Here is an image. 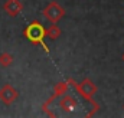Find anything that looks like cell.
<instances>
[{"mask_svg":"<svg viewBox=\"0 0 124 118\" xmlns=\"http://www.w3.org/2000/svg\"><path fill=\"white\" fill-rule=\"evenodd\" d=\"M121 59H123V62H124V52H123V55H121Z\"/></svg>","mask_w":124,"mask_h":118,"instance_id":"cell-10","label":"cell"},{"mask_svg":"<svg viewBox=\"0 0 124 118\" xmlns=\"http://www.w3.org/2000/svg\"><path fill=\"white\" fill-rule=\"evenodd\" d=\"M13 55L9 53V52H3L0 53V66L1 68H9L12 63H13Z\"/></svg>","mask_w":124,"mask_h":118,"instance_id":"cell-8","label":"cell"},{"mask_svg":"<svg viewBox=\"0 0 124 118\" xmlns=\"http://www.w3.org/2000/svg\"><path fill=\"white\" fill-rule=\"evenodd\" d=\"M62 35V30L61 28L56 25V23H52L48 29H45V36L48 37V39H51V40H56V39H59Z\"/></svg>","mask_w":124,"mask_h":118,"instance_id":"cell-7","label":"cell"},{"mask_svg":"<svg viewBox=\"0 0 124 118\" xmlns=\"http://www.w3.org/2000/svg\"><path fill=\"white\" fill-rule=\"evenodd\" d=\"M25 36L35 45H42L45 48L46 52H49L46 43H45V28L39 23V22H33L31 23L26 29H25Z\"/></svg>","mask_w":124,"mask_h":118,"instance_id":"cell-2","label":"cell"},{"mask_svg":"<svg viewBox=\"0 0 124 118\" xmlns=\"http://www.w3.org/2000/svg\"><path fill=\"white\" fill-rule=\"evenodd\" d=\"M3 10L10 17H16L23 10V4H22L20 0H6L4 4H3Z\"/></svg>","mask_w":124,"mask_h":118,"instance_id":"cell-5","label":"cell"},{"mask_svg":"<svg viewBox=\"0 0 124 118\" xmlns=\"http://www.w3.org/2000/svg\"><path fill=\"white\" fill-rule=\"evenodd\" d=\"M75 89H77V92H78L84 99H87L88 102H91V104L94 105V111L88 114V117L94 115V114L98 111V108H100L98 104L93 99V96L97 94V85L94 84V81L90 79V78H85V79H82L79 84H75Z\"/></svg>","mask_w":124,"mask_h":118,"instance_id":"cell-1","label":"cell"},{"mask_svg":"<svg viewBox=\"0 0 124 118\" xmlns=\"http://www.w3.org/2000/svg\"><path fill=\"white\" fill-rule=\"evenodd\" d=\"M66 89H68V82H66V84H65V82H58V84L55 85V96L63 95V94L66 92Z\"/></svg>","mask_w":124,"mask_h":118,"instance_id":"cell-9","label":"cell"},{"mask_svg":"<svg viewBox=\"0 0 124 118\" xmlns=\"http://www.w3.org/2000/svg\"><path fill=\"white\" fill-rule=\"evenodd\" d=\"M123 110H124V105H123Z\"/></svg>","mask_w":124,"mask_h":118,"instance_id":"cell-11","label":"cell"},{"mask_svg":"<svg viewBox=\"0 0 124 118\" xmlns=\"http://www.w3.org/2000/svg\"><path fill=\"white\" fill-rule=\"evenodd\" d=\"M43 16H45L46 20H49L51 23H58L59 20L63 19V16H65V9L62 7L59 3L51 1V3L46 4V7L43 9Z\"/></svg>","mask_w":124,"mask_h":118,"instance_id":"cell-3","label":"cell"},{"mask_svg":"<svg viewBox=\"0 0 124 118\" xmlns=\"http://www.w3.org/2000/svg\"><path fill=\"white\" fill-rule=\"evenodd\" d=\"M78 101H77V98L75 96H71V95H65L63 94V96L61 98V101H59V108H61L62 111H68V112H72V111H75L77 108H78Z\"/></svg>","mask_w":124,"mask_h":118,"instance_id":"cell-6","label":"cell"},{"mask_svg":"<svg viewBox=\"0 0 124 118\" xmlns=\"http://www.w3.org/2000/svg\"><path fill=\"white\" fill-rule=\"evenodd\" d=\"M19 98V92L13 88L10 84H4L1 88H0V101L4 104V105H12L16 99Z\"/></svg>","mask_w":124,"mask_h":118,"instance_id":"cell-4","label":"cell"}]
</instances>
